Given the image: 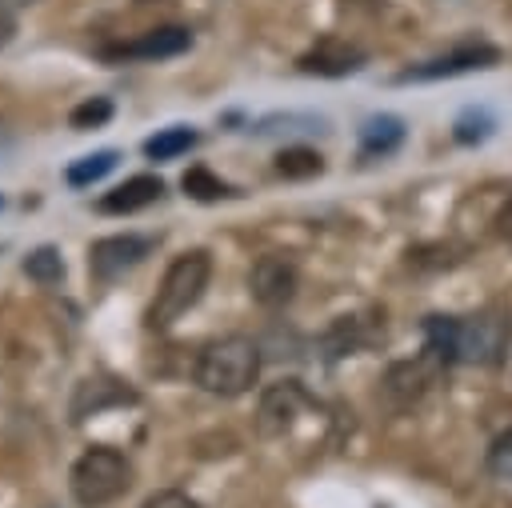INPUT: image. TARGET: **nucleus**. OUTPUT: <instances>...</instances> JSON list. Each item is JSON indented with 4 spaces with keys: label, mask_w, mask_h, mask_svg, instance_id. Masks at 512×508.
<instances>
[{
    "label": "nucleus",
    "mask_w": 512,
    "mask_h": 508,
    "mask_svg": "<svg viewBox=\"0 0 512 508\" xmlns=\"http://www.w3.org/2000/svg\"><path fill=\"white\" fill-rule=\"evenodd\" d=\"M196 384L212 396H240L256 384L260 376V348L248 336H224L200 348L196 368H192Z\"/></svg>",
    "instance_id": "nucleus-1"
},
{
    "label": "nucleus",
    "mask_w": 512,
    "mask_h": 508,
    "mask_svg": "<svg viewBox=\"0 0 512 508\" xmlns=\"http://www.w3.org/2000/svg\"><path fill=\"white\" fill-rule=\"evenodd\" d=\"M208 276H212V256H208V252L192 248V252L176 256V260L168 264L160 288H156V300L148 304V316H144L148 328H168V324H176V320L200 300V292L208 288Z\"/></svg>",
    "instance_id": "nucleus-2"
},
{
    "label": "nucleus",
    "mask_w": 512,
    "mask_h": 508,
    "mask_svg": "<svg viewBox=\"0 0 512 508\" xmlns=\"http://www.w3.org/2000/svg\"><path fill=\"white\" fill-rule=\"evenodd\" d=\"M128 484H132V464L116 448H104V444L88 448L72 464V476H68V488L80 508H104L116 496H124Z\"/></svg>",
    "instance_id": "nucleus-3"
},
{
    "label": "nucleus",
    "mask_w": 512,
    "mask_h": 508,
    "mask_svg": "<svg viewBox=\"0 0 512 508\" xmlns=\"http://www.w3.org/2000/svg\"><path fill=\"white\" fill-rule=\"evenodd\" d=\"M512 336V320L500 308H484L476 316H456V360L464 364H500Z\"/></svg>",
    "instance_id": "nucleus-4"
},
{
    "label": "nucleus",
    "mask_w": 512,
    "mask_h": 508,
    "mask_svg": "<svg viewBox=\"0 0 512 508\" xmlns=\"http://www.w3.org/2000/svg\"><path fill=\"white\" fill-rule=\"evenodd\" d=\"M304 408H312V396L304 392V384H300V380H280V384H272V388L260 396L256 432H260L264 440H276V436L292 432V424H296V416H300Z\"/></svg>",
    "instance_id": "nucleus-5"
},
{
    "label": "nucleus",
    "mask_w": 512,
    "mask_h": 508,
    "mask_svg": "<svg viewBox=\"0 0 512 508\" xmlns=\"http://www.w3.org/2000/svg\"><path fill=\"white\" fill-rule=\"evenodd\" d=\"M248 288H252V300L260 308H284L292 300V292H296V264H292V256H284V252L260 256L252 264V272H248Z\"/></svg>",
    "instance_id": "nucleus-6"
},
{
    "label": "nucleus",
    "mask_w": 512,
    "mask_h": 508,
    "mask_svg": "<svg viewBox=\"0 0 512 508\" xmlns=\"http://www.w3.org/2000/svg\"><path fill=\"white\" fill-rule=\"evenodd\" d=\"M440 356H432L428 348H424V356H412V360H396L388 372H384V380H380V392L396 404V408H404V404H412V400H420L424 392H428V384L436 380V372H440Z\"/></svg>",
    "instance_id": "nucleus-7"
},
{
    "label": "nucleus",
    "mask_w": 512,
    "mask_h": 508,
    "mask_svg": "<svg viewBox=\"0 0 512 508\" xmlns=\"http://www.w3.org/2000/svg\"><path fill=\"white\" fill-rule=\"evenodd\" d=\"M148 248H152V240L132 236V232H124V236H104V240H96V244L88 248V272H92L96 280H116L120 272L136 268V264L148 256Z\"/></svg>",
    "instance_id": "nucleus-8"
},
{
    "label": "nucleus",
    "mask_w": 512,
    "mask_h": 508,
    "mask_svg": "<svg viewBox=\"0 0 512 508\" xmlns=\"http://www.w3.org/2000/svg\"><path fill=\"white\" fill-rule=\"evenodd\" d=\"M192 48V32L180 28V24H164V28H152L128 44H116V48H104L108 60H164V56H180Z\"/></svg>",
    "instance_id": "nucleus-9"
},
{
    "label": "nucleus",
    "mask_w": 512,
    "mask_h": 508,
    "mask_svg": "<svg viewBox=\"0 0 512 508\" xmlns=\"http://www.w3.org/2000/svg\"><path fill=\"white\" fill-rule=\"evenodd\" d=\"M496 60H500V48H492V44H464V48H456V52H448V56H436V60H428V64H416V68L400 72L396 80H400V84H408V80H440V76H460V72L492 68Z\"/></svg>",
    "instance_id": "nucleus-10"
},
{
    "label": "nucleus",
    "mask_w": 512,
    "mask_h": 508,
    "mask_svg": "<svg viewBox=\"0 0 512 508\" xmlns=\"http://www.w3.org/2000/svg\"><path fill=\"white\" fill-rule=\"evenodd\" d=\"M300 72L308 76H348L356 68H364V52L348 40H336V36H324L316 48H308L300 60Z\"/></svg>",
    "instance_id": "nucleus-11"
},
{
    "label": "nucleus",
    "mask_w": 512,
    "mask_h": 508,
    "mask_svg": "<svg viewBox=\"0 0 512 508\" xmlns=\"http://www.w3.org/2000/svg\"><path fill=\"white\" fill-rule=\"evenodd\" d=\"M160 196H164V180L144 172V176H132V180L116 184L112 192H104V196H100V212H108V216H128V212H140V208L156 204Z\"/></svg>",
    "instance_id": "nucleus-12"
},
{
    "label": "nucleus",
    "mask_w": 512,
    "mask_h": 508,
    "mask_svg": "<svg viewBox=\"0 0 512 508\" xmlns=\"http://www.w3.org/2000/svg\"><path fill=\"white\" fill-rule=\"evenodd\" d=\"M404 140V120L400 116H368L360 128V152L364 156H388Z\"/></svg>",
    "instance_id": "nucleus-13"
},
{
    "label": "nucleus",
    "mask_w": 512,
    "mask_h": 508,
    "mask_svg": "<svg viewBox=\"0 0 512 508\" xmlns=\"http://www.w3.org/2000/svg\"><path fill=\"white\" fill-rule=\"evenodd\" d=\"M192 144H196V132L184 128V124H176V128H164V132L148 136V140H144V156H148V160H172V156L188 152Z\"/></svg>",
    "instance_id": "nucleus-14"
},
{
    "label": "nucleus",
    "mask_w": 512,
    "mask_h": 508,
    "mask_svg": "<svg viewBox=\"0 0 512 508\" xmlns=\"http://www.w3.org/2000/svg\"><path fill=\"white\" fill-rule=\"evenodd\" d=\"M276 172L284 180H308V176H320L324 172V160L312 148H284L276 156Z\"/></svg>",
    "instance_id": "nucleus-15"
},
{
    "label": "nucleus",
    "mask_w": 512,
    "mask_h": 508,
    "mask_svg": "<svg viewBox=\"0 0 512 508\" xmlns=\"http://www.w3.org/2000/svg\"><path fill=\"white\" fill-rule=\"evenodd\" d=\"M116 168V152L112 148H104V152H92V156H80L76 164H68V172H64V180L72 184V188H88L92 180H100L104 172H112Z\"/></svg>",
    "instance_id": "nucleus-16"
},
{
    "label": "nucleus",
    "mask_w": 512,
    "mask_h": 508,
    "mask_svg": "<svg viewBox=\"0 0 512 508\" xmlns=\"http://www.w3.org/2000/svg\"><path fill=\"white\" fill-rule=\"evenodd\" d=\"M180 188H184L192 200H204V204H208V200H220V196L232 192V188H228L220 176H212L208 168H188V172L180 176Z\"/></svg>",
    "instance_id": "nucleus-17"
},
{
    "label": "nucleus",
    "mask_w": 512,
    "mask_h": 508,
    "mask_svg": "<svg viewBox=\"0 0 512 508\" xmlns=\"http://www.w3.org/2000/svg\"><path fill=\"white\" fill-rule=\"evenodd\" d=\"M496 128V120H492V112L488 108H464L460 116H456V140L460 144H480V140H488V132Z\"/></svg>",
    "instance_id": "nucleus-18"
},
{
    "label": "nucleus",
    "mask_w": 512,
    "mask_h": 508,
    "mask_svg": "<svg viewBox=\"0 0 512 508\" xmlns=\"http://www.w3.org/2000/svg\"><path fill=\"white\" fill-rule=\"evenodd\" d=\"M24 272L32 276V280H40V284H56L60 276H64V260H60V252L56 248H36V252H28L24 256Z\"/></svg>",
    "instance_id": "nucleus-19"
},
{
    "label": "nucleus",
    "mask_w": 512,
    "mask_h": 508,
    "mask_svg": "<svg viewBox=\"0 0 512 508\" xmlns=\"http://www.w3.org/2000/svg\"><path fill=\"white\" fill-rule=\"evenodd\" d=\"M108 116H112V100H104V96H92V100H84V104H76V108H72L68 124H72L76 132H84V128H100Z\"/></svg>",
    "instance_id": "nucleus-20"
},
{
    "label": "nucleus",
    "mask_w": 512,
    "mask_h": 508,
    "mask_svg": "<svg viewBox=\"0 0 512 508\" xmlns=\"http://www.w3.org/2000/svg\"><path fill=\"white\" fill-rule=\"evenodd\" d=\"M488 472L504 484H512V428L504 436H496V444L488 448Z\"/></svg>",
    "instance_id": "nucleus-21"
},
{
    "label": "nucleus",
    "mask_w": 512,
    "mask_h": 508,
    "mask_svg": "<svg viewBox=\"0 0 512 508\" xmlns=\"http://www.w3.org/2000/svg\"><path fill=\"white\" fill-rule=\"evenodd\" d=\"M144 508H196V500L188 492H176V488H164V492H152L144 500Z\"/></svg>",
    "instance_id": "nucleus-22"
},
{
    "label": "nucleus",
    "mask_w": 512,
    "mask_h": 508,
    "mask_svg": "<svg viewBox=\"0 0 512 508\" xmlns=\"http://www.w3.org/2000/svg\"><path fill=\"white\" fill-rule=\"evenodd\" d=\"M12 36H16V12H12L8 0H0V48H4Z\"/></svg>",
    "instance_id": "nucleus-23"
},
{
    "label": "nucleus",
    "mask_w": 512,
    "mask_h": 508,
    "mask_svg": "<svg viewBox=\"0 0 512 508\" xmlns=\"http://www.w3.org/2000/svg\"><path fill=\"white\" fill-rule=\"evenodd\" d=\"M496 232H500V240H508V244H512V200L496 212Z\"/></svg>",
    "instance_id": "nucleus-24"
},
{
    "label": "nucleus",
    "mask_w": 512,
    "mask_h": 508,
    "mask_svg": "<svg viewBox=\"0 0 512 508\" xmlns=\"http://www.w3.org/2000/svg\"><path fill=\"white\" fill-rule=\"evenodd\" d=\"M16 4H36V0H16Z\"/></svg>",
    "instance_id": "nucleus-25"
}]
</instances>
